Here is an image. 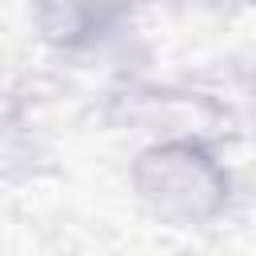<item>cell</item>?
<instances>
[{
	"label": "cell",
	"mask_w": 256,
	"mask_h": 256,
	"mask_svg": "<svg viewBox=\"0 0 256 256\" xmlns=\"http://www.w3.org/2000/svg\"><path fill=\"white\" fill-rule=\"evenodd\" d=\"M132 184L140 200L172 224H208L224 212L232 196V176L224 160L200 140H160L144 148L132 164Z\"/></svg>",
	"instance_id": "cell-1"
}]
</instances>
